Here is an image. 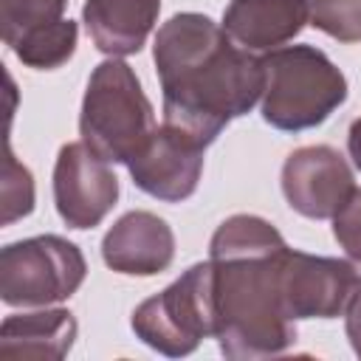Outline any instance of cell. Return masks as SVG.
Masks as SVG:
<instances>
[{
	"label": "cell",
	"instance_id": "15",
	"mask_svg": "<svg viewBox=\"0 0 361 361\" xmlns=\"http://www.w3.org/2000/svg\"><path fill=\"white\" fill-rule=\"evenodd\" d=\"M76 39H79V25L73 20L62 17L51 25L23 34L11 45V51L23 65H28L34 71H54V68H62L73 56Z\"/></svg>",
	"mask_w": 361,
	"mask_h": 361
},
{
	"label": "cell",
	"instance_id": "7",
	"mask_svg": "<svg viewBox=\"0 0 361 361\" xmlns=\"http://www.w3.org/2000/svg\"><path fill=\"white\" fill-rule=\"evenodd\" d=\"M358 288L361 276L350 259L293 248H285L279 259V299L290 322L336 319L347 310Z\"/></svg>",
	"mask_w": 361,
	"mask_h": 361
},
{
	"label": "cell",
	"instance_id": "8",
	"mask_svg": "<svg viewBox=\"0 0 361 361\" xmlns=\"http://www.w3.org/2000/svg\"><path fill=\"white\" fill-rule=\"evenodd\" d=\"M118 200V178L85 141H71L54 164V206L68 228H96Z\"/></svg>",
	"mask_w": 361,
	"mask_h": 361
},
{
	"label": "cell",
	"instance_id": "22",
	"mask_svg": "<svg viewBox=\"0 0 361 361\" xmlns=\"http://www.w3.org/2000/svg\"><path fill=\"white\" fill-rule=\"evenodd\" d=\"M355 265V271H358V276H361V262H353Z\"/></svg>",
	"mask_w": 361,
	"mask_h": 361
},
{
	"label": "cell",
	"instance_id": "16",
	"mask_svg": "<svg viewBox=\"0 0 361 361\" xmlns=\"http://www.w3.org/2000/svg\"><path fill=\"white\" fill-rule=\"evenodd\" d=\"M68 0H0V31L11 48L23 34L62 20Z\"/></svg>",
	"mask_w": 361,
	"mask_h": 361
},
{
	"label": "cell",
	"instance_id": "2",
	"mask_svg": "<svg viewBox=\"0 0 361 361\" xmlns=\"http://www.w3.org/2000/svg\"><path fill=\"white\" fill-rule=\"evenodd\" d=\"M285 248V237L259 214H231L212 234L214 338L226 358L251 361L293 347L296 327L279 299V259Z\"/></svg>",
	"mask_w": 361,
	"mask_h": 361
},
{
	"label": "cell",
	"instance_id": "9",
	"mask_svg": "<svg viewBox=\"0 0 361 361\" xmlns=\"http://www.w3.org/2000/svg\"><path fill=\"white\" fill-rule=\"evenodd\" d=\"M279 183L288 206L307 220H330L355 189L347 158L327 144L293 149L282 164Z\"/></svg>",
	"mask_w": 361,
	"mask_h": 361
},
{
	"label": "cell",
	"instance_id": "10",
	"mask_svg": "<svg viewBox=\"0 0 361 361\" xmlns=\"http://www.w3.org/2000/svg\"><path fill=\"white\" fill-rule=\"evenodd\" d=\"M206 147L178 127L161 124L152 130L141 152L127 164L133 183L155 200L180 203L195 195L203 175Z\"/></svg>",
	"mask_w": 361,
	"mask_h": 361
},
{
	"label": "cell",
	"instance_id": "11",
	"mask_svg": "<svg viewBox=\"0 0 361 361\" xmlns=\"http://www.w3.org/2000/svg\"><path fill=\"white\" fill-rule=\"evenodd\" d=\"M102 259L110 271L124 276H155L175 259V234L164 217L133 209L107 228Z\"/></svg>",
	"mask_w": 361,
	"mask_h": 361
},
{
	"label": "cell",
	"instance_id": "20",
	"mask_svg": "<svg viewBox=\"0 0 361 361\" xmlns=\"http://www.w3.org/2000/svg\"><path fill=\"white\" fill-rule=\"evenodd\" d=\"M344 330H347L353 353L361 358V288L355 290V296L350 299V305L344 310Z\"/></svg>",
	"mask_w": 361,
	"mask_h": 361
},
{
	"label": "cell",
	"instance_id": "18",
	"mask_svg": "<svg viewBox=\"0 0 361 361\" xmlns=\"http://www.w3.org/2000/svg\"><path fill=\"white\" fill-rule=\"evenodd\" d=\"M34 212V178L25 164H20L6 141V161H3V226H11L20 217Z\"/></svg>",
	"mask_w": 361,
	"mask_h": 361
},
{
	"label": "cell",
	"instance_id": "17",
	"mask_svg": "<svg viewBox=\"0 0 361 361\" xmlns=\"http://www.w3.org/2000/svg\"><path fill=\"white\" fill-rule=\"evenodd\" d=\"M310 25L338 42H361V0H307Z\"/></svg>",
	"mask_w": 361,
	"mask_h": 361
},
{
	"label": "cell",
	"instance_id": "19",
	"mask_svg": "<svg viewBox=\"0 0 361 361\" xmlns=\"http://www.w3.org/2000/svg\"><path fill=\"white\" fill-rule=\"evenodd\" d=\"M330 220H333V237L344 248L347 259L361 262V186L353 189V195Z\"/></svg>",
	"mask_w": 361,
	"mask_h": 361
},
{
	"label": "cell",
	"instance_id": "14",
	"mask_svg": "<svg viewBox=\"0 0 361 361\" xmlns=\"http://www.w3.org/2000/svg\"><path fill=\"white\" fill-rule=\"evenodd\" d=\"M161 0H85L82 23L107 56L138 54L158 23Z\"/></svg>",
	"mask_w": 361,
	"mask_h": 361
},
{
	"label": "cell",
	"instance_id": "12",
	"mask_svg": "<svg viewBox=\"0 0 361 361\" xmlns=\"http://www.w3.org/2000/svg\"><path fill=\"white\" fill-rule=\"evenodd\" d=\"M307 23V0H231L220 25L243 51L268 54L299 37Z\"/></svg>",
	"mask_w": 361,
	"mask_h": 361
},
{
	"label": "cell",
	"instance_id": "1",
	"mask_svg": "<svg viewBox=\"0 0 361 361\" xmlns=\"http://www.w3.org/2000/svg\"><path fill=\"white\" fill-rule=\"evenodd\" d=\"M164 96V124L203 147L214 144L231 118L254 110L265 90L262 56L243 51L212 17L172 14L152 42Z\"/></svg>",
	"mask_w": 361,
	"mask_h": 361
},
{
	"label": "cell",
	"instance_id": "4",
	"mask_svg": "<svg viewBox=\"0 0 361 361\" xmlns=\"http://www.w3.org/2000/svg\"><path fill=\"white\" fill-rule=\"evenodd\" d=\"M155 130V110L135 71L110 56L99 62L87 79L79 135L107 164H130Z\"/></svg>",
	"mask_w": 361,
	"mask_h": 361
},
{
	"label": "cell",
	"instance_id": "21",
	"mask_svg": "<svg viewBox=\"0 0 361 361\" xmlns=\"http://www.w3.org/2000/svg\"><path fill=\"white\" fill-rule=\"evenodd\" d=\"M347 152H350L355 169L361 172V116H358V118L350 124V130H347Z\"/></svg>",
	"mask_w": 361,
	"mask_h": 361
},
{
	"label": "cell",
	"instance_id": "6",
	"mask_svg": "<svg viewBox=\"0 0 361 361\" xmlns=\"http://www.w3.org/2000/svg\"><path fill=\"white\" fill-rule=\"evenodd\" d=\"M87 276L85 254L59 234H37L0 248V299L8 307H51Z\"/></svg>",
	"mask_w": 361,
	"mask_h": 361
},
{
	"label": "cell",
	"instance_id": "5",
	"mask_svg": "<svg viewBox=\"0 0 361 361\" xmlns=\"http://www.w3.org/2000/svg\"><path fill=\"white\" fill-rule=\"evenodd\" d=\"M135 338L149 350L180 358L200 347L217 330L214 265L212 259L186 268L161 293L144 299L130 319Z\"/></svg>",
	"mask_w": 361,
	"mask_h": 361
},
{
	"label": "cell",
	"instance_id": "3",
	"mask_svg": "<svg viewBox=\"0 0 361 361\" xmlns=\"http://www.w3.org/2000/svg\"><path fill=\"white\" fill-rule=\"evenodd\" d=\"M262 118L279 133L324 124L347 102V79L316 45H282L262 54Z\"/></svg>",
	"mask_w": 361,
	"mask_h": 361
},
{
	"label": "cell",
	"instance_id": "13",
	"mask_svg": "<svg viewBox=\"0 0 361 361\" xmlns=\"http://www.w3.org/2000/svg\"><path fill=\"white\" fill-rule=\"evenodd\" d=\"M76 319L65 307H37L11 313L0 324V358L6 361H59L76 338Z\"/></svg>",
	"mask_w": 361,
	"mask_h": 361
}]
</instances>
